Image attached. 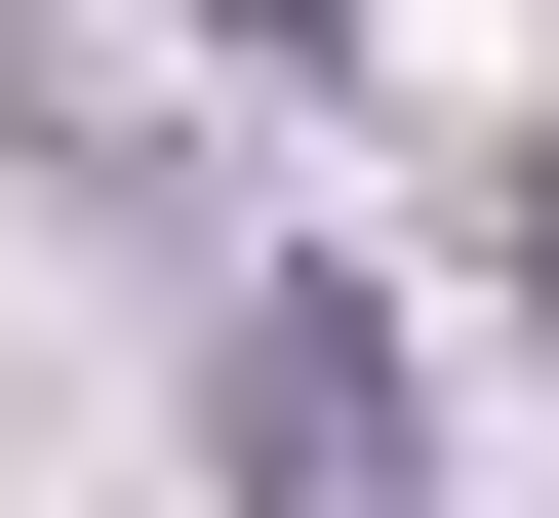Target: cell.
Segmentation results:
<instances>
[{
    "mask_svg": "<svg viewBox=\"0 0 559 518\" xmlns=\"http://www.w3.org/2000/svg\"><path fill=\"white\" fill-rule=\"evenodd\" d=\"M240 518H440V479H400V320H360V279H240Z\"/></svg>",
    "mask_w": 559,
    "mask_h": 518,
    "instance_id": "obj_1",
    "label": "cell"
},
{
    "mask_svg": "<svg viewBox=\"0 0 559 518\" xmlns=\"http://www.w3.org/2000/svg\"><path fill=\"white\" fill-rule=\"evenodd\" d=\"M200 40H280V81H320V0H200Z\"/></svg>",
    "mask_w": 559,
    "mask_h": 518,
    "instance_id": "obj_3",
    "label": "cell"
},
{
    "mask_svg": "<svg viewBox=\"0 0 559 518\" xmlns=\"http://www.w3.org/2000/svg\"><path fill=\"white\" fill-rule=\"evenodd\" d=\"M479 240H520V320H559V160H520V200H479Z\"/></svg>",
    "mask_w": 559,
    "mask_h": 518,
    "instance_id": "obj_2",
    "label": "cell"
}]
</instances>
